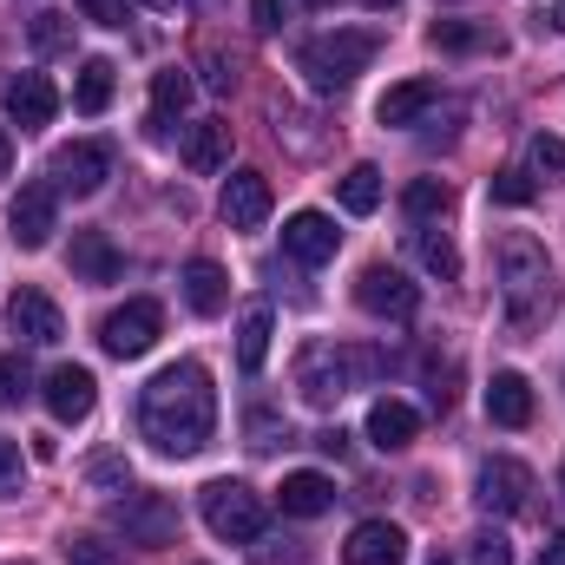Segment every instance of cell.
Segmentation results:
<instances>
[{
    "label": "cell",
    "mask_w": 565,
    "mask_h": 565,
    "mask_svg": "<svg viewBox=\"0 0 565 565\" xmlns=\"http://www.w3.org/2000/svg\"><path fill=\"white\" fill-rule=\"evenodd\" d=\"M217 427V388L204 362H171L145 382L139 395V434L158 454H198Z\"/></svg>",
    "instance_id": "cell-1"
},
{
    "label": "cell",
    "mask_w": 565,
    "mask_h": 565,
    "mask_svg": "<svg viewBox=\"0 0 565 565\" xmlns=\"http://www.w3.org/2000/svg\"><path fill=\"white\" fill-rule=\"evenodd\" d=\"M493 264H500V302H507V322L513 329H533V322H546V309H553V257H546V244L533 237V231H507L500 244H493Z\"/></svg>",
    "instance_id": "cell-2"
},
{
    "label": "cell",
    "mask_w": 565,
    "mask_h": 565,
    "mask_svg": "<svg viewBox=\"0 0 565 565\" xmlns=\"http://www.w3.org/2000/svg\"><path fill=\"white\" fill-rule=\"evenodd\" d=\"M375 53H382V33H375V26H335V33H316V40L296 53V66H302V79H309L316 93H342Z\"/></svg>",
    "instance_id": "cell-3"
},
{
    "label": "cell",
    "mask_w": 565,
    "mask_h": 565,
    "mask_svg": "<svg viewBox=\"0 0 565 565\" xmlns=\"http://www.w3.org/2000/svg\"><path fill=\"white\" fill-rule=\"evenodd\" d=\"M375 369V355H362V349H342V342H302L296 349V388H302V402L309 408H335L362 375Z\"/></svg>",
    "instance_id": "cell-4"
},
{
    "label": "cell",
    "mask_w": 565,
    "mask_h": 565,
    "mask_svg": "<svg viewBox=\"0 0 565 565\" xmlns=\"http://www.w3.org/2000/svg\"><path fill=\"white\" fill-rule=\"evenodd\" d=\"M198 513H204V526H211L217 540H231V546H250V540L264 533V500H257L244 480H211V487L198 493Z\"/></svg>",
    "instance_id": "cell-5"
},
{
    "label": "cell",
    "mask_w": 565,
    "mask_h": 565,
    "mask_svg": "<svg viewBox=\"0 0 565 565\" xmlns=\"http://www.w3.org/2000/svg\"><path fill=\"white\" fill-rule=\"evenodd\" d=\"M158 335H164V309H158L151 296H132L126 309H113V316L99 322V342H106V355H119V362H139Z\"/></svg>",
    "instance_id": "cell-6"
},
{
    "label": "cell",
    "mask_w": 565,
    "mask_h": 565,
    "mask_svg": "<svg viewBox=\"0 0 565 565\" xmlns=\"http://www.w3.org/2000/svg\"><path fill=\"white\" fill-rule=\"evenodd\" d=\"M60 231V191L53 184H20V198L7 204V237L20 250H46Z\"/></svg>",
    "instance_id": "cell-7"
},
{
    "label": "cell",
    "mask_w": 565,
    "mask_h": 565,
    "mask_svg": "<svg viewBox=\"0 0 565 565\" xmlns=\"http://www.w3.org/2000/svg\"><path fill=\"white\" fill-rule=\"evenodd\" d=\"M355 302H362L369 316H382V322H415V309H422V289L402 277L395 264H369V270L355 277Z\"/></svg>",
    "instance_id": "cell-8"
},
{
    "label": "cell",
    "mask_w": 565,
    "mask_h": 565,
    "mask_svg": "<svg viewBox=\"0 0 565 565\" xmlns=\"http://www.w3.org/2000/svg\"><path fill=\"white\" fill-rule=\"evenodd\" d=\"M113 526L132 546H171L178 540V507L164 493H126V500H113Z\"/></svg>",
    "instance_id": "cell-9"
},
{
    "label": "cell",
    "mask_w": 565,
    "mask_h": 565,
    "mask_svg": "<svg viewBox=\"0 0 565 565\" xmlns=\"http://www.w3.org/2000/svg\"><path fill=\"white\" fill-rule=\"evenodd\" d=\"M53 191H73V198H93L106 178H113V145H99V139H73V145H60L53 151Z\"/></svg>",
    "instance_id": "cell-10"
},
{
    "label": "cell",
    "mask_w": 565,
    "mask_h": 565,
    "mask_svg": "<svg viewBox=\"0 0 565 565\" xmlns=\"http://www.w3.org/2000/svg\"><path fill=\"white\" fill-rule=\"evenodd\" d=\"M7 329H13L20 342L46 349V342L66 335V316H60V302H53L46 289H13V302H7Z\"/></svg>",
    "instance_id": "cell-11"
},
{
    "label": "cell",
    "mask_w": 565,
    "mask_h": 565,
    "mask_svg": "<svg viewBox=\"0 0 565 565\" xmlns=\"http://www.w3.org/2000/svg\"><path fill=\"white\" fill-rule=\"evenodd\" d=\"M473 500H480L487 513H526V500H533V467H520V460H487L480 480H473Z\"/></svg>",
    "instance_id": "cell-12"
},
{
    "label": "cell",
    "mask_w": 565,
    "mask_h": 565,
    "mask_svg": "<svg viewBox=\"0 0 565 565\" xmlns=\"http://www.w3.org/2000/svg\"><path fill=\"white\" fill-rule=\"evenodd\" d=\"M53 113H60V93H53L46 73H20V79H7V119H13L20 132L53 126Z\"/></svg>",
    "instance_id": "cell-13"
},
{
    "label": "cell",
    "mask_w": 565,
    "mask_h": 565,
    "mask_svg": "<svg viewBox=\"0 0 565 565\" xmlns=\"http://www.w3.org/2000/svg\"><path fill=\"white\" fill-rule=\"evenodd\" d=\"M282 250H289L296 264H309V270H316V264H329V257L342 250V231H335L322 211H296V217L282 224Z\"/></svg>",
    "instance_id": "cell-14"
},
{
    "label": "cell",
    "mask_w": 565,
    "mask_h": 565,
    "mask_svg": "<svg viewBox=\"0 0 565 565\" xmlns=\"http://www.w3.org/2000/svg\"><path fill=\"white\" fill-rule=\"evenodd\" d=\"M93 402H99V382H93V369H79V362H60V369L46 375V408H53V422H86V415H93Z\"/></svg>",
    "instance_id": "cell-15"
},
{
    "label": "cell",
    "mask_w": 565,
    "mask_h": 565,
    "mask_svg": "<svg viewBox=\"0 0 565 565\" xmlns=\"http://www.w3.org/2000/svg\"><path fill=\"white\" fill-rule=\"evenodd\" d=\"M270 217V178L264 171H231L224 178V224L231 231H257Z\"/></svg>",
    "instance_id": "cell-16"
},
{
    "label": "cell",
    "mask_w": 565,
    "mask_h": 565,
    "mask_svg": "<svg viewBox=\"0 0 565 565\" xmlns=\"http://www.w3.org/2000/svg\"><path fill=\"white\" fill-rule=\"evenodd\" d=\"M408 559V533L388 526V520H362L342 546V565H402Z\"/></svg>",
    "instance_id": "cell-17"
},
{
    "label": "cell",
    "mask_w": 565,
    "mask_h": 565,
    "mask_svg": "<svg viewBox=\"0 0 565 565\" xmlns=\"http://www.w3.org/2000/svg\"><path fill=\"white\" fill-rule=\"evenodd\" d=\"M434 99H440V79H402V86H388V93L375 99V119H382V126H415Z\"/></svg>",
    "instance_id": "cell-18"
},
{
    "label": "cell",
    "mask_w": 565,
    "mask_h": 565,
    "mask_svg": "<svg viewBox=\"0 0 565 565\" xmlns=\"http://www.w3.org/2000/svg\"><path fill=\"white\" fill-rule=\"evenodd\" d=\"M184 164H191L198 178L224 171V164H231V126H224V119H198V126L184 132Z\"/></svg>",
    "instance_id": "cell-19"
},
{
    "label": "cell",
    "mask_w": 565,
    "mask_h": 565,
    "mask_svg": "<svg viewBox=\"0 0 565 565\" xmlns=\"http://www.w3.org/2000/svg\"><path fill=\"white\" fill-rule=\"evenodd\" d=\"M277 500H282V513H289V520H322V513L335 507V487H329L322 473H282Z\"/></svg>",
    "instance_id": "cell-20"
},
{
    "label": "cell",
    "mask_w": 565,
    "mask_h": 565,
    "mask_svg": "<svg viewBox=\"0 0 565 565\" xmlns=\"http://www.w3.org/2000/svg\"><path fill=\"white\" fill-rule=\"evenodd\" d=\"M487 415H493L500 427H526L533 422V388H526V375L500 369V375L487 382Z\"/></svg>",
    "instance_id": "cell-21"
},
{
    "label": "cell",
    "mask_w": 565,
    "mask_h": 565,
    "mask_svg": "<svg viewBox=\"0 0 565 565\" xmlns=\"http://www.w3.org/2000/svg\"><path fill=\"white\" fill-rule=\"evenodd\" d=\"M427 40H434L440 53H500V46H507L500 26H487V20H434Z\"/></svg>",
    "instance_id": "cell-22"
},
{
    "label": "cell",
    "mask_w": 565,
    "mask_h": 565,
    "mask_svg": "<svg viewBox=\"0 0 565 565\" xmlns=\"http://www.w3.org/2000/svg\"><path fill=\"white\" fill-rule=\"evenodd\" d=\"M270 335H277L270 302H250V309H244V322H237V369H244V375H257V369L270 362Z\"/></svg>",
    "instance_id": "cell-23"
},
{
    "label": "cell",
    "mask_w": 565,
    "mask_h": 565,
    "mask_svg": "<svg viewBox=\"0 0 565 565\" xmlns=\"http://www.w3.org/2000/svg\"><path fill=\"white\" fill-rule=\"evenodd\" d=\"M178 282H184V302H191L198 316H217V309L231 302V277H224V270H217L211 257H191Z\"/></svg>",
    "instance_id": "cell-24"
},
{
    "label": "cell",
    "mask_w": 565,
    "mask_h": 565,
    "mask_svg": "<svg viewBox=\"0 0 565 565\" xmlns=\"http://www.w3.org/2000/svg\"><path fill=\"white\" fill-rule=\"evenodd\" d=\"M422 434V415L408 408V402H375L369 408V440L382 447V454H395V447H408Z\"/></svg>",
    "instance_id": "cell-25"
},
{
    "label": "cell",
    "mask_w": 565,
    "mask_h": 565,
    "mask_svg": "<svg viewBox=\"0 0 565 565\" xmlns=\"http://www.w3.org/2000/svg\"><path fill=\"white\" fill-rule=\"evenodd\" d=\"M408 250H415V264H422L427 277H440V282L460 277V250L447 244V231H434V224H415V231H408Z\"/></svg>",
    "instance_id": "cell-26"
},
{
    "label": "cell",
    "mask_w": 565,
    "mask_h": 565,
    "mask_svg": "<svg viewBox=\"0 0 565 565\" xmlns=\"http://www.w3.org/2000/svg\"><path fill=\"white\" fill-rule=\"evenodd\" d=\"M113 86H119V66H113V60H86L79 79H73V106H79L86 119H99V113L113 106Z\"/></svg>",
    "instance_id": "cell-27"
},
{
    "label": "cell",
    "mask_w": 565,
    "mask_h": 565,
    "mask_svg": "<svg viewBox=\"0 0 565 565\" xmlns=\"http://www.w3.org/2000/svg\"><path fill=\"white\" fill-rule=\"evenodd\" d=\"M73 270L86 282H113L119 277V250H113V237L106 231H79L73 237Z\"/></svg>",
    "instance_id": "cell-28"
},
{
    "label": "cell",
    "mask_w": 565,
    "mask_h": 565,
    "mask_svg": "<svg viewBox=\"0 0 565 565\" xmlns=\"http://www.w3.org/2000/svg\"><path fill=\"white\" fill-rule=\"evenodd\" d=\"M191 106V79H184V66H164L158 79H151V119L164 126V119H178Z\"/></svg>",
    "instance_id": "cell-29"
},
{
    "label": "cell",
    "mask_w": 565,
    "mask_h": 565,
    "mask_svg": "<svg viewBox=\"0 0 565 565\" xmlns=\"http://www.w3.org/2000/svg\"><path fill=\"white\" fill-rule=\"evenodd\" d=\"M335 198H342V211L369 217V211L382 204V171H375V164H355V171L342 178V191H335Z\"/></svg>",
    "instance_id": "cell-30"
},
{
    "label": "cell",
    "mask_w": 565,
    "mask_h": 565,
    "mask_svg": "<svg viewBox=\"0 0 565 565\" xmlns=\"http://www.w3.org/2000/svg\"><path fill=\"white\" fill-rule=\"evenodd\" d=\"M526 171H533V184L565 178V139L559 132H533V145H526Z\"/></svg>",
    "instance_id": "cell-31"
},
{
    "label": "cell",
    "mask_w": 565,
    "mask_h": 565,
    "mask_svg": "<svg viewBox=\"0 0 565 565\" xmlns=\"http://www.w3.org/2000/svg\"><path fill=\"white\" fill-rule=\"evenodd\" d=\"M402 204H408V217L422 224V217H447V211H454V191H447L440 178H415V184L402 191Z\"/></svg>",
    "instance_id": "cell-32"
},
{
    "label": "cell",
    "mask_w": 565,
    "mask_h": 565,
    "mask_svg": "<svg viewBox=\"0 0 565 565\" xmlns=\"http://www.w3.org/2000/svg\"><path fill=\"white\" fill-rule=\"evenodd\" d=\"M33 395V375H26V362L20 355H0V408H20Z\"/></svg>",
    "instance_id": "cell-33"
},
{
    "label": "cell",
    "mask_w": 565,
    "mask_h": 565,
    "mask_svg": "<svg viewBox=\"0 0 565 565\" xmlns=\"http://www.w3.org/2000/svg\"><path fill=\"white\" fill-rule=\"evenodd\" d=\"M26 40H33V53H60V46L73 40V20H66V13H40Z\"/></svg>",
    "instance_id": "cell-34"
},
{
    "label": "cell",
    "mask_w": 565,
    "mask_h": 565,
    "mask_svg": "<svg viewBox=\"0 0 565 565\" xmlns=\"http://www.w3.org/2000/svg\"><path fill=\"white\" fill-rule=\"evenodd\" d=\"M533 198H540L533 171H520V164H513V171H500V178H493V204H533Z\"/></svg>",
    "instance_id": "cell-35"
},
{
    "label": "cell",
    "mask_w": 565,
    "mask_h": 565,
    "mask_svg": "<svg viewBox=\"0 0 565 565\" xmlns=\"http://www.w3.org/2000/svg\"><path fill=\"white\" fill-rule=\"evenodd\" d=\"M66 565H119V553L106 540H93V533H73L66 540Z\"/></svg>",
    "instance_id": "cell-36"
},
{
    "label": "cell",
    "mask_w": 565,
    "mask_h": 565,
    "mask_svg": "<svg viewBox=\"0 0 565 565\" xmlns=\"http://www.w3.org/2000/svg\"><path fill=\"white\" fill-rule=\"evenodd\" d=\"M467 565H513V546L500 533H473L467 540Z\"/></svg>",
    "instance_id": "cell-37"
},
{
    "label": "cell",
    "mask_w": 565,
    "mask_h": 565,
    "mask_svg": "<svg viewBox=\"0 0 565 565\" xmlns=\"http://www.w3.org/2000/svg\"><path fill=\"white\" fill-rule=\"evenodd\" d=\"M277 440H289V422H277L270 408H257V415H250V447H257V454H270Z\"/></svg>",
    "instance_id": "cell-38"
},
{
    "label": "cell",
    "mask_w": 565,
    "mask_h": 565,
    "mask_svg": "<svg viewBox=\"0 0 565 565\" xmlns=\"http://www.w3.org/2000/svg\"><path fill=\"white\" fill-rule=\"evenodd\" d=\"M20 480H26V467H20V447L0 434V500H13V493H20Z\"/></svg>",
    "instance_id": "cell-39"
},
{
    "label": "cell",
    "mask_w": 565,
    "mask_h": 565,
    "mask_svg": "<svg viewBox=\"0 0 565 565\" xmlns=\"http://www.w3.org/2000/svg\"><path fill=\"white\" fill-rule=\"evenodd\" d=\"M79 13L93 26H126V0H79Z\"/></svg>",
    "instance_id": "cell-40"
},
{
    "label": "cell",
    "mask_w": 565,
    "mask_h": 565,
    "mask_svg": "<svg viewBox=\"0 0 565 565\" xmlns=\"http://www.w3.org/2000/svg\"><path fill=\"white\" fill-rule=\"evenodd\" d=\"M250 13H257V26H264V33H277V26H282V0H250Z\"/></svg>",
    "instance_id": "cell-41"
},
{
    "label": "cell",
    "mask_w": 565,
    "mask_h": 565,
    "mask_svg": "<svg viewBox=\"0 0 565 565\" xmlns=\"http://www.w3.org/2000/svg\"><path fill=\"white\" fill-rule=\"evenodd\" d=\"M93 480H99V487H113V480H132V473H126L119 460H99V467H93Z\"/></svg>",
    "instance_id": "cell-42"
},
{
    "label": "cell",
    "mask_w": 565,
    "mask_h": 565,
    "mask_svg": "<svg viewBox=\"0 0 565 565\" xmlns=\"http://www.w3.org/2000/svg\"><path fill=\"white\" fill-rule=\"evenodd\" d=\"M540 565H565V533H553V540H546V553H540Z\"/></svg>",
    "instance_id": "cell-43"
},
{
    "label": "cell",
    "mask_w": 565,
    "mask_h": 565,
    "mask_svg": "<svg viewBox=\"0 0 565 565\" xmlns=\"http://www.w3.org/2000/svg\"><path fill=\"white\" fill-rule=\"evenodd\" d=\"M7 171H13V139L0 132V178H7Z\"/></svg>",
    "instance_id": "cell-44"
},
{
    "label": "cell",
    "mask_w": 565,
    "mask_h": 565,
    "mask_svg": "<svg viewBox=\"0 0 565 565\" xmlns=\"http://www.w3.org/2000/svg\"><path fill=\"white\" fill-rule=\"evenodd\" d=\"M362 7H369V13H388V7H395V0H362Z\"/></svg>",
    "instance_id": "cell-45"
},
{
    "label": "cell",
    "mask_w": 565,
    "mask_h": 565,
    "mask_svg": "<svg viewBox=\"0 0 565 565\" xmlns=\"http://www.w3.org/2000/svg\"><path fill=\"white\" fill-rule=\"evenodd\" d=\"M145 7H158V13H164V7H178V0H145Z\"/></svg>",
    "instance_id": "cell-46"
},
{
    "label": "cell",
    "mask_w": 565,
    "mask_h": 565,
    "mask_svg": "<svg viewBox=\"0 0 565 565\" xmlns=\"http://www.w3.org/2000/svg\"><path fill=\"white\" fill-rule=\"evenodd\" d=\"M7 565H33V559H7Z\"/></svg>",
    "instance_id": "cell-47"
},
{
    "label": "cell",
    "mask_w": 565,
    "mask_h": 565,
    "mask_svg": "<svg viewBox=\"0 0 565 565\" xmlns=\"http://www.w3.org/2000/svg\"><path fill=\"white\" fill-rule=\"evenodd\" d=\"M559 26H565V0H559Z\"/></svg>",
    "instance_id": "cell-48"
},
{
    "label": "cell",
    "mask_w": 565,
    "mask_h": 565,
    "mask_svg": "<svg viewBox=\"0 0 565 565\" xmlns=\"http://www.w3.org/2000/svg\"><path fill=\"white\" fill-rule=\"evenodd\" d=\"M427 565H447V559H427Z\"/></svg>",
    "instance_id": "cell-49"
},
{
    "label": "cell",
    "mask_w": 565,
    "mask_h": 565,
    "mask_svg": "<svg viewBox=\"0 0 565 565\" xmlns=\"http://www.w3.org/2000/svg\"><path fill=\"white\" fill-rule=\"evenodd\" d=\"M559 487H565V473H559Z\"/></svg>",
    "instance_id": "cell-50"
}]
</instances>
